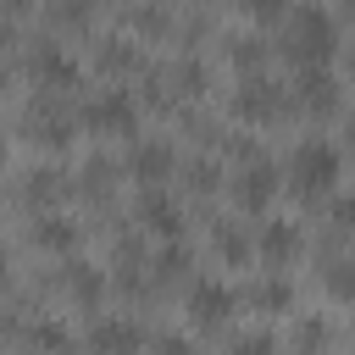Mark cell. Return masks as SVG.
<instances>
[{
  "label": "cell",
  "mask_w": 355,
  "mask_h": 355,
  "mask_svg": "<svg viewBox=\"0 0 355 355\" xmlns=\"http://www.w3.org/2000/svg\"><path fill=\"white\" fill-rule=\"evenodd\" d=\"M78 122H83L89 133L128 139V133L139 128V105H133V94H128V89H100V94H89V105L78 111Z\"/></svg>",
  "instance_id": "4"
},
{
  "label": "cell",
  "mask_w": 355,
  "mask_h": 355,
  "mask_svg": "<svg viewBox=\"0 0 355 355\" xmlns=\"http://www.w3.org/2000/svg\"><path fill=\"white\" fill-rule=\"evenodd\" d=\"M277 183H283V172H277L266 155H255V161H244V166H239V178H233V205H239V211H250V216H261V211L272 205Z\"/></svg>",
  "instance_id": "6"
},
{
  "label": "cell",
  "mask_w": 355,
  "mask_h": 355,
  "mask_svg": "<svg viewBox=\"0 0 355 355\" xmlns=\"http://www.w3.org/2000/svg\"><path fill=\"white\" fill-rule=\"evenodd\" d=\"M322 283H327V294H333V300H344V305H355V255H344V261H333V266L322 272Z\"/></svg>",
  "instance_id": "22"
},
{
  "label": "cell",
  "mask_w": 355,
  "mask_h": 355,
  "mask_svg": "<svg viewBox=\"0 0 355 355\" xmlns=\"http://www.w3.org/2000/svg\"><path fill=\"white\" fill-rule=\"evenodd\" d=\"M227 44V61L239 67V72H255L261 61H266V39H255V33H233V39H222Z\"/></svg>",
  "instance_id": "20"
},
{
  "label": "cell",
  "mask_w": 355,
  "mask_h": 355,
  "mask_svg": "<svg viewBox=\"0 0 355 355\" xmlns=\"http://www.w3.org/2000/svg\"><path fill=\"white\" fill-rule=\"evenodd\" d=\"M294 338H300V344H327V327H322V322H300Z\"/></svg>",
  "instance_id": "31"
},
{
  "label": "cell",
  "mask_w": 355,
  "mask_h": 355,
  "mask_svg": "<svg viewBox=\"0 0 355 355\" xmlns=\"http://www.w3.org/2000/svg\"><path fill=\"white\" fill-rule=\"evenodd\" d=\"M183 311H189V322H194V327L222 333V327L233 322V311H239V294H233L227 283H216V277H194V283H189Z\"/></svg>",
  "instance_id": "5"
},
{
  "label": "cell",
  "mask_w": 355,
  "mask_h": 355,
  "mask_svg": "<svg viewBox=\"0 0 355 355\" xmlns=\"http://www.w3.org/2000/svg\"><path fill=\"white\" fill-rule=\"evenodd\" d=\"M94 67L105 78H133V72H144V55H139V44H128L122 33H111V39L94 44Z\"/></svg>",
  "instance_id": "13"
},
{
  "label": "cell",
  "mask_w": 355,
  "mask_h": 355,
  "mask_svg": "<svg viewBox=\"0 0 355 355\" xmlns=\"http://www.w3.org/2000/svg\"><path fill=\"white\" fill-rule=\"evenodd\" d=\"M133 216H139L155 239H178V233H183V205H178L161 183H144V194L133 200Z\"/></svg>",
  "instance_id": "9"
},
{
  "label": "cell",
  "mask_w": 355,
  "mask_h": 355,
  "mask_svg": "<svg viewBox=\"0 0 355 355\" xmlns=\"http://www.w3.org/2000/svg\"><path fill=\"white\" fill-rule=\"evenodd\" d=\"M22 344H28V349H67L72 338H67V327H55V322H33Z\"/></svg>",
  "instance_id": "24"
},
{
  "label": "cell",
  "mask_w": 355,
  "mask_h": 355,
  "mask_svg": "<svg viewBox=\"0 0 355 355\" xmlns=\"http://www.w3.org/2000/svg\"><path fill=\"white\" fill-rule=\"evenodd\" d=\"M128 22H133V28H139V33H150V39H155V33H166V17H161V11H155V6H139V11H133V17H128Z\"/></svg>",
  "instance_id": "29"
},
{
  "label": "cell",
  "mask_w": 355,
  "mask_h": 355,
  "mask_svg": "<svg viewBox=\"0 0 355 355\" xmlns=\"http://www.w3.org/2000/svg\"><path fill=\"white\" fill-rule=\"evenodd\" d=\"M61 283H67V294H72L83 311H94V305H100V294H105V277H100V272H89L83 261H67Z\"/></svg>",
  "instance_id": "16"
},
{
  "label": "cell",
  "mask_w": 355,
  "mask_h": 355,
  "mask_svg": "<svg viewBox=\"0 0 355 355\" xmlns=\"http://www.w3.org/2000/svg\"><path fill=\"white\" fill-rule=\"evenodd\" d=\"M250 305H255L261 316H266V311L277 316V311H288V305H294V288H288L283 277H261V283L250 288Z\"/></svg>",
  "instance_id": "19"
},
{
  "label": "cell",
  "mask_w": 355,
  "mask_h": 355,
  "mask_svg": "<svg viewBox=\"0 0 355 355\" xmlns=\"http://www.w3.org/2000/svg\"><path fill=\"white\" fill-rule=\"evenodd\" d=\"M239 11L255 22H277V17H288V0H239Z\"/></svg>",
  "instance_id": "28"
},
{
  "label": "cell",
  "mask_w": 355,
  "mask_h": 355,
  "mask_svg": "<svg viewBox=\"0 0 355 355\" xmlns=\"http://www.w3.org/2000/svg\"><path fill=\"white\" fill-rule=\"evenodd\" d=\"M338 50V22L322 6H294L288 28H283V55L294 67H327V55Z\"/></svg>",
  "instance_id": "1"
},
{
  "label": "cell",
  "mask_w": 355,
  "mask_h": 355,
  "mask_svg": "<svg viewBox=\"0 0 355 355\" xmlns=\"http://www.w3.org/2000/svg\"><path fill=\"white\" fill-rule=\"evenodd\" d=\"M349 78H355V44H349Z\"/></svg>",
  "instance_id": "33"
},
{
  "label": "cell",
  "mask_w": 355,
  "mask_h": 355,
  "mask_svg": "<svg viewBox=\"0 0 355 355\" xmlns=\"http://www.w3.org/2000/svg\"><path fill=\"white\" fill-rule=\"evenodd\" d=\"M28 78H33V89H72V83H78V61H72L61 44L39 39V44L28 50Z\"/></svg>",
  "instance_id": "7"
},
{
  "label": "cell",
  "mask_w": 355,
  "mask_h": 355,
  "mask_svg": "<svg viewBox=\"0 0 355 355\" xmlns=\"http://www.w3.org/2000/svg\"><path fill=\"white\" fill-rule=\"evenodd\" d=\"M172 83H178V94H205L211 72H205L200 61H183V67H172Z\"/></svg>",
  "instance_id": "26"
},
{
  "label": "cell",
  "mask_w": 355,
  "mask_h": 355,
  "mask_svg": "<svg viewBox=\"0 0 355 355\" xmlns=\"http://www.w3.org/2000/svg\"><path fill=\"white\" fill-rule=\"evenodd\" d=\"M300 250H305V233H300V222H288V216H266V227L255 233V255L277 272V266H288V261H300Z\"/></svg>",
  "instance_id": "10"
},
{
  "label": "cell",
  "mask_w": 355,
  "mask_h": 355,
  "mask_svg": "<svg viewBox=\"0 0 355 355\" xmlns=\"http://www.w3.org/2000/svg\"><path fill=\"white\" fill-rule=\"evenodd\" d=\"M128 172L139 183H166V178H178V150L166 139H139L133 155H128Z\"/></svg>",
  "instance_id": "11"
},
{
  "label": "cell",
  "mask_w": 355,
  "mask_h": 355,
  "mask_svg": "<svg viewBox=\"0 0 355 355\" xmlns=\"http://www.w3.org/2000/svg\"><path fill=\"white\" fill-rule=\"evenodd\" d=\"M216 183H222V166L216 161H189V189L194 194H211Z\"/></svg>",
  "instance_id": "27"
},
{
  "label": "cell",
  "mask_w": 355,
  "mask_h": 355,
  "mask_svg": "<svg viewBox=\"0 0 355 355\" xmlns=\"http://www.w3.org/2000/svg\"><path fill=\"white\" fill-rule=\"evenodd\" d=\"M288 94H294V111H305V116H333L338 111V83H333L327 67H300Z\"/></svg>",
  "instance_id": "8"
},
{
  "label": "cell",
  "mask_w": 355,
  "mask_h": 355,
  "mask_svg": "<svg viewBox=\"0 0 355 355\" xmlns=\"http://www.w3.org/2000/svg\"><path fill=\"white\" fill-rule=\"evenodd\" d=\"M233 116L239 122H250V128H272V122H283L288 111H294V94L283 89V83H272V78H255V72H244V83L233 89Z\"/></svg>",
  "instance_id": "3"
},
{
  "label": "cell",
  "mask_w": 355,
  "mask_h": 355,
  "mask_svg": "<svg viewBox=\"0 0 355 355\" xmlns=\"http://www.w3.org/2000/svg\"><path fill=\"white\" fill-rule=\"evenodd\" d=\"M17 194L39 211V205L61 200V194H67V183H61V172H55V166H33V172H22V178H17Z\"/></svg>",
  "instance_id": "15"
},
{
  "label": "cell",
  "mask_w": 355,
  "mask_h": 355,
  "mask_svg": "<svg viewBox=\"0 0 355 355\" xmlns=\"http://www.w3.org/2000/svg\"><path fill=\"white\" fill-rule=\"evenodd\" d=\"M349 6H355V0H349Z\"/></svg>",
  "instance_id": "35"
},
{
  "label": "cell",
  "mask_w": 355,
  "mask_h": 355,
  "mask_svg": "<svg viewBox=\"0 0 355 355\" xmlns=\"http://www.w3.org/2000/svg\"><path fill=\"white\" fill-rule=\"evenodd\" d=\"M78 178H83L78 189H83L89 200H105V194H111V183H116V166H111L105 155H94V161H89V166H83Z\"/></svg>",
  "instance_id": "21"
},
{
  "label": "cell",
  "mask_w": 355,
  "mask_h": 355,
  "mask_svg": "<svg viewBox=\"0 0 355 355\" xmlns=\"http://www.w3.org/2000/svg\"><path fill=\"white\" fill-rule=\"evenodd\" d=\"M83 338H89V349H139V344H144V333H139L133 322H111V316L94 322Z\"/></svg>",
  "instance_id": "17"
},
{
  "label": "cell",
  "mask_w": 355,
  "mask_h": 355,
  "mask_svg": "<svg viewBox=\"0 0 355 355\" xmlns=\"http://www.w3.org/2000/svg\"><path fill=\"white\" fill-rule=\"evenodd\" d=\"M344 150H349V155H355V116H349V122H344Z\"/></svg>",
  "instance_id": "32"
},
{
  "label": "cell",
  "mask_w": 355,
  "mask_h": 355,
  "mask_svg": "<svg viewBox=\"0 0 355 355\" xmlns=\"http://www.w3.org/2000/svg\"><path fill=\"white\" fill-rule=\"evenodd\" d=\"M72 133H78V122H72L61 105H44V94H39V116H33V133H28V139H33L39 150H67Z\"/></svg>",
  "instance_id": "14"
},
{
  "label": "cell",
  "mask_w": 355,
  "mask_h": 355,
  "mask_svg": "<svg viewBox=\"0 0 355 355\" xmlns=\"http://www.w3.org/2000/svg\"><path fill=\"white\" fill-rule=\"evenodd\" d=\"M44 11H50V22H61V28H78V22H89L94 0H50Z\"/></svg>",
  "instance_id": "25"
},
{
  "label": "cell",
  "mask_w": 355,
  "mask_h": 355,
  "mask_svg": "<svg viewBox=\"0 0 355 355\" xmlns=\"http://www.w3.org/2000/svg\"><path fill=\"white\" fill-rule=\"evenodd\" d=\"M333 227L338 233H355V194H338L333 200Z\"/></svg>",
  "instance_id": "30"
},
{
  "label": "cell",
  "mask_w": 355,
  "mask_h": 355,
  "mask_svg": "<svg viewBox=\"0 0 355 355\" xmlns=\"http://www.w3.org/2000/svg\"><path fill=\"white\" fill-rule=\"evenodd\" d=\"M94 6H105V0H94Z\"/></svg>",
  "instance_id": "34"
},
{
  "label": "cell",
  "mask_w": 355,
  "mask_h": 355,
  "mask_svg": "<svg viewBox=\"0 0 355 355\" xmlns=\"http://www.w3.org/2000/svg\"><path fill=\"white\" fill-rule=\"evenodd\" d=\"M189 266H194V255H189L183 244H166V250L155 255V277H161V283H183Z\"/></svg>",
  "instance_id": "23"
},
{
  "label": "cell",
  "mask_w": 355,
  "mask_h": 355,
  "mask_svg": "<svg viewBox=\"0 0 355 355\" xmlns=\"http://www.w3.org/2000/svg\"><path fill=\"white\" fill-rule=\"evenodd\" d=\"M338 172H344V161H338V150L327 144V139H305V144H294V155H288V189L300 194V200H327L333 194V183H338Z\"/></svg>",
  "instance_id": "2"
},
{
  "label": "cell",
  "mask_w": 355,
  "mask_h": 355,
  "mask_svg": "<svg viewBox=\"0 0 355 355\" xmlns=\"http://www.w3.org/2000/svg\"><path fill=\"white\" fill-rule=\"evenodd\" d=\"M28 239H33V250H44V255H72L78 250V222H67V216H33V227H28Z\"/></svg>",
  "instance_id": "12"
},
{
  "label": "cell",
  "mask_w": 355,
  "mask_h": 355,
  "mask_svg": "<svg viewBox=\"0 0 355 355\" xmlns=\"http://www.w3.org/2000/svg\"><path fill=\"white\" fill-rule=\"evenodd\" d=\"M211 250H216V261H227V266H244V261L255 255V244H250L233 222H216V227H211Z\"/></svg>",
  "instance_id": "18"
}]
</instances>
